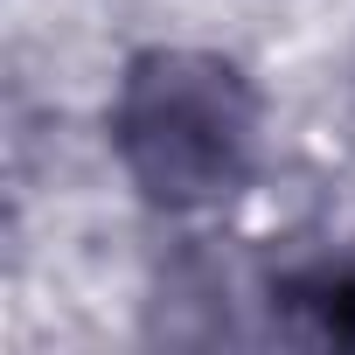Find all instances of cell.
Returning a JSON list of instances; mask_svg holds the SVG:
<instances>
[{
	"mask_svg": "<svg viewBox=\"0 0 355 355\" xmlns=\"http://www.w3.org/2000/svg\"><path fill=\"white\" fill-rule=\"evenodd\" d=\"M286 300L320 313L313 334H327V341H355V272H348V265H313V272H300V279L286 286Z\"/></svg>",
	"mask_w": 355,
	"mask_h": 355,
	"instance_id": "6da1fadb",
	"label": "cell"
}]
</instances>
